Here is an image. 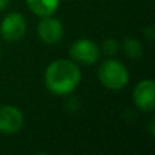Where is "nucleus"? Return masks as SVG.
I'll return each instance as SVG.
<instances>
[{
	"label": "nucleus",
	"mask_w": 155,
	"mask_h": 155,
	"mask_svg": "<svg viewBox=\"0 0 155 155\" xmlns=\"http://www.w3.org/2000/svg\"><path fill=\"white\" fill-rule=\"evenodd\" d=\"M80 78V68L74 60L59 59L48 65L44 75V82L51 93L56 95H67L78 87Z\"/></svg>",
	"instance_id": "obj_1"
},
{
	"label": "nucleus",
	"mask_w": 155,
	"mask_h": 155,
	"mask_svg": "<svg viewBox=\"0 0 155 155\" xmlns=\"http://www.w3.org/2000/svg\"><path fill=\"white\" fill-rule=\"evenodd\" d=\"M98 79L109 90H121L129 82V74L121 61L106 59L98 68Z\"/></svg>",
	"instance_id": "obj_2"
},
{
	"label": "nucleus",
	"mask_w": 155,
	"mask_h": 155,
	"mask_svg": "<svg viewBox=\"0 0 155 155\" xmlns=\"http://www.w3.org/2000/svg\"><path fill=\"white\" fill-rule=\"evenodd\" d=\"M26 33V19L21 12H10L0 22V35L8 42L19 41Z\"/></svg>",
	"instance_id": "obj_3"
},
{
	"label": "nucleus",
	"mask_w": 155,
	"mask_h": 155,
	"mask_svg": "<svg viewBox=\"0 0 155 155\" xmlns=\"http://www.w3.org/2000/svg\"><path fill=\"white\" fill-rule=\"evenodd\" d=\"M101 49L94 41L82 38L78 40L71 45L70 48V56L75 63H80L84 65L94 64L99 60Z\"/></svg>",
	"instance_id": "obj_4"
},
{
	"label": "nucleus",
	"mask_w": 155,
	"mask_h": 155,
	"mask_svg": "<svg viewBox=\"0 0 155 155\" xmlns=\"http://www.w3.org/2000/svg\"><path fill=\"white\" fill-rule=\"evenodd\" d=\"M23 124V113L18 107L11 106V105H2L0 106V134H16L22 129Z\"/></svg>",
	"instance_id": "obj_5"
},
{
	"label": "nucleus",
	"mask_w": 155,
	"mask_h": 155,
	"mask_svg": "<svg viewBox=\"0 0 155 155\" xmlns=\"http://www.w3.org/2000/svg\"><path fill=\"white\" fill-rule=\"evenodd\" d=\"M37 34L44 44L54 45L61 41L64 35V27L59 19L52 18V15L44 16L37 26Z\"/></svg>",
	"instance_id": "obj_6"
},
{
	"label": "nucleus",
	"mask_w": 155,
	"mask_h": 155,
	"mask_svg": "<svg viewBox=\"0 0 155 155\" xmlns=\"http://www.w3.org/2000/svg\"><path fill=\"white\" fill-rule=\"evenodd\" d=\"M155 83L153 79H144L134 90V101L142 112H151L155 105Z\"/></svg>",
	"instance_id": "obj_7"
},
{
	"label": "nucleus",
	"mask_w": 155,
	"mask_h": 155,
	"mask_svg": "<svg viewBox=\"0 0 155 155\" xmlns=\"http://www.w3.org/2000/svg\"><path fill=\"white\" fill-rule=\"evenodd\" d=\"M26 3L33 14L44 18L54 14V11L59 7L60 0H26Z\"/></svg>",
	"instance_id": "obj_8"
},
{
	"label": "nucleus",
	"mask_w": 155,
	"mask_h": 155,
	"mask_svg": "<svg viewBox=\"0 0 155 155\" xmlns=\"http://www.w3.org/2000/svg\"><path fill=\"white\" fill-rule=\"evenodd\" d=\"M123 49H124V53H125L129 59L137 60L143 56V46L136 38L127 37L123 42Z\"/></svg>",
	"instance_id": "obj_9"
},
{
	"label": "nucleus",
	"mask_w": 155,
	"mask_h": 155,
	"mask_svg": "<svg viewBox=\"0 0 155 155\" xmlns=\"http://www.w3.org/2000/svg\"><path fill=\"white\" fill-rule=\"evenodd\" d=\"M118 48H120V45H118V42L114 38H107V40H105L104 44H102V51H104V53L107 54V56H114L118 52Z\"/></svg>",
	"instance_id": "obj_10"
},
{
	"label": "nucleus",
	"mask_w": 155,
	"mask_h": 155,
	"mask_svg": "<svg viewBox=\"0 0 155 155\" xmlns=\"http://www.w3.org/2000/svg\"><path fill=\"white\" fill-rule=\"evenodd\" d=\"M10 5V0H0V11H4Z\"/></svg>",
	"instance_id": "obj_11"
},
{
	"label": "nucleus",
	"mask_w": 155,
	"mask_h": 155,
	"mask_svg": "<svg viewBox=\"0 0 155 155\" xmlns=\"http://www.w3.org/2000/svg\"><path fill=\"white\" fill-rule=\"evenodd\" d=\"M0 54H2V48H0Z\"/></svg>",
	"instance_id": "obj_12"
}]
</instances>
